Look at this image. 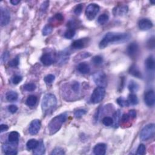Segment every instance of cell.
<instances>
[{
  "mask_svg": "<svg viewBox=\"0 0 155 155\" xmlns=\"http://www.w3.org/2000/svg\"><path fill=\"white\" fill-rule=\"evenodd\" d=\"M130 38L129 33L109 32L102 38L99 44V47L103 49L108 46L109 44L119 43L127 41Z\"/></svg>",
  "mask_w": 155,
  "mask_h": 155,
  "instance_id": "obj_1",
  "label": "cell"
},
{
  "mask_svg": "<svg viewBox=\"0 0 155 155\" xmlns=\"http://www.w3.org/2000/svg\"><path fill=\"white\" fill-rule=\"evenodd\" d=\"M67 116V113L65 112L55 116L50 120L48 124V129L50 135L55 134L60 130L62 124L66 120Z\"/></svg>",
  "mask_w": 155,
  "mask_h": 155,
  "instance_id": "obj_2",
  "label": "cell"
},
{
  "mask_svg": "<svg viewBox=\"0 0 155 155\" xmlns=\"http://www.w3.org/2000/svg\"><path fill=\"white\" fill-rule=\"evenodd\" d=\"M57 105L56 96L51 93L45 95L41 102V108L45 114H50L52 112Z\"/></svg>",
  "mask_w": 155,
  "mask_h": 155,
  "instance_id": "obj_3",
  "label": "cell"
},
{
  "mask_svg": "<svg viewBox=\"0 0 155 155\" xmlns=\"http://www.w3.org/2000/svg\"><path fill=\"white\" fill-rule=\"evenodd\" d=\"M155 131V126L154 124L147 125L142 129L140 133V139L142 141H147L153 137Z\"/></svg>",
  "mask_w": 155,
  "mask_h": 155,
  "instance_id": "obj_4",
  "label": "cell"
},
{
  "mask_svg": "<svg viewBox=\"0 0 155 155\" xmlns=\"http://www.w3.org/2000/svg\"><path fill=\"white\" fill-rule=\"evenodd\" d=\"M106 95V89L102 87H97L93 91L90 97V101L93 104H97L101 102Z\"/></svg>",
  "mask_w": 155,
  "mask_h": 155,
  "instance_id": "obj_5",
  "label": "cell"
},
{
  "mask_svg": "<svg viewBox=\"0 0 155 155\" xmlns=\"http://www.w3.org/2000/svg\"><path fill=\"white\" fill-rule=\"evenodd\" d=\"M99 6L96 4L92 3L89 4L85 11L86 18L90 21L93 20L95 18L97 13L99 12Z\"/></svg>",
  "mask_w": 155,
  "mask_h": 155,
  "instance_id": "obj_6",
  "label": "cell"
},
{
  "mask_svg": "<svg viewBox=\"0 0 155 155\" xmlns=\"http://www.w3.org/2000/svg\"><path fill=\"white\" fill-rule=\"evenodd\" d=\"M92 79L95 84L98 87H105L107 85V76L104 72H97L95 73L92 76Z\"/></svg>",
  "mask_w": 155,
  "mask_h": 155,
  "instance_id": "obj_7",
  "label": "cell"
},
{
  "mask_svg": "<svg viewBox=\"0 0 155 155\" xmlns=\"http://www.w3.org/2000/svg\"><path fill=\"white\" fill-rule=\"evenodd\" d=\"M10 20V14L8 9L3 7H1V19H0L1 26H7L9 23Z\"/></svg>",
  "mask_w": 155,
  "mask_h": 155,
  "instance_id": "obj_8",
  "label": "cell"
},
{
  "mask_svg": "<svg viewBox=\"0 0 155 155\" xmlns=\"http://www.w3.org/2000/svg\"><path fill=\"white\" fill-rule=\"evenodd\" d=\"M41 123L39 119H34L31 122L29 127H28V132L32 135H37L40 129H41Z\"/></svg>",
  "mask_w": 155,
  "mask_h": 155,
  "instance_id": "obj_9",
  "label": "cell"
},
{
  "mask_svg": "<svg viewBox=\"0 0 155 155\" xmlns=\"http://www.w3.org/2000/svg\"><path fill=\"white\" fill-rule=\"evenodd\" d=\"M144 101L147 106L152 107L154 106L155 96L153 90H149L146 93L144 96Z\"/></svg>",
  "mask_w": 155,
  "mask_h": 155,
  "instance_id": "obj_10",
  "label": "cell"
},
{
  "mask_svg": "<svg viewBox=\"0 0 155 155\" xmlns=\"http://www.w3.org/2000/svg\"><path fill=\"white\" fill-rule=\"evenodd\" d=\"M153 22L148 19H142L139 21L138 26L141 30H148L153 27Z\"/></svg>",
  "mask_w": 155,
  "mask_h": 155,
  "instance_id": "obj_11",
  "label": "cell"
},
{
  "mask_svg": "<svg viewBox=\"0 0 155 155\" xmlns=\"http://www.w3.org/2000/svg\"><path fill=\"white\" fill-rule=\"evenodd\" d=\"M139 46L136 43H131L127 47V53L131 58H135L138 53Z\"/></svg>",
  "mask_w": 155,
  "mask_h": 155,
  "instance_id": "obj_12",
  "label": "cell"
},
{
  "mask_svg": "<svg viewBox=\"0 0 155 155\" xmlns=\"http://www.w3.org/2000/svg\"><path fill=\"white\" fill-rule=\"evenodd\" d=\"M106 149L107 147L105 143H97L93 148V153L96 155H104L106 153Z\"/></svg>",
  "mask_w": 155,
  "mask_h": 155,
  "instance_id": "obj_13",
  "label": "cell"
},
{
  "mask_svg": "<svg viewBox=\"0 0 155 155\" xmlns=\"http://www.w3.org/2000/svg\"><path fill=\"white\" fill-rule=\"evenodd\" d=\"M128 7L127 5L116 7L113 9V14L115 16H123L128 12Z\"/></svg>",
  "mask_w": 155,
  "mask_h": 155,
  "instance_id": "obj_14",
  "label": "cell"
},
{
  "mask_svg": "<svg viewBox=\"0 0 155 155\" xmlns=\"http://www.w3.org/2000/svg\"><path fill=\"white\" fill-rule=\"evenodd\" d=\"M41 61L43 64L46 66H50L53 64V58L52 56L49 53L44 54L41 58Z\"/></svg>",
  "mask_w": 155,
  "mask_h": 155,
  "instance_id": "obj_15",
  "label": "cell"
},
{
  "mask_svg": "<svg viewBox=\"0 0 155 155\" xmlns=\"http://www.w3.org/2000/svg\"><path fill=\"white\" fill-rule=\"evenodd\" d=\"M78 70L83 74H87L90 72V67L87 62H81L77 67Z\"/></svg>",
  "mask_w": 155,
  "mask_h": 155,
  "instance_id": "obj_16",
  "label": "cell"
},
{
  "mask_svg": "<svg viewBox=\"0 0 155 155\" xmlns=\"http://www.w3.org/2000/svg\"><path fill=\"white\" fill-rule=\"evenodd\" d=\"M85 40L84 39H79L74 41L72 44V47L74 49H81L84 47L85 45Z\"/></svg>",
  "mask_w": 155,
  "mask_h": 155,
  "instance_id": "obj_17",
  "label": "cell"
},
{
  "mask_svg": "<svg viewBox=\"0 0 155 155\" xmlns=\"http://www.w3.org/2000/svg\"><path fill=\"white\" fill-rule=\"evenodd\" d=\"M129 73L137 78H142V74L139 68L137 67L135 65H132L129 68Z\"/></svg>",
  "mask_w": 155,
  "mask_h": 155,
  "instance_id": "obj_18",
  "label": "cell"
},
{
  "mask_svg": "<svg viewBox=\"0 0 155 155\" xmlns=\"http://www.w3.org/2000/svg\"><path fill=\"white\" fill-rule=\"evenodd\" d=\"M154 60L153 56H149L146 61V66L148 70H154Z\"/></svg>",
  "mask_w": 155,
  "mask_h": 155,
  "instance_id": "obj_19",
  "label": "cell"
},
{
  "mask_svg": "<svg viewBox=\"0 0 155 155\" xmlns=\"http://www.w3.org/2000/svg\"><path fill=\"white\" fill-rule=\"evenodd\" d=\"M6 99L9 102H14L18 99V93L14 91H9L5 95Z\"/></svg>",
  "mask_w": 155,
  "mask_h": 155,
  "instance_id": "obj_20",
  "label": "cell"
},
{
  "mask_svg": "<svg viewBox=\"0 0 155 155\" xmlns=\"http://www.w3.org/2000/svg\"><path fill=\"white\" fill-rule=\"evenodd\" d=\"M39 141H37L35 139H32L29 141H28L26 143V147L28 150H35V149L38 147Z\"/></svg>",
  "mask_w": 155,
  "mask_h": 155,
  "instance_id": "obj_21",
  "label": "cell"
},
{
  "mask_svg": "<svg viewBox=\"0 0 155 155\" xmlns=\"http://www.w3.org/2000/svg\"><path fill=\"white\" fill-rule=\"evenodd\" d=\"M20 138V134L18 132L14 131L10 132L8 136V140L11 142H18Z\"/></svg>",
  "mask_w": 155,
  "mask_h": 155,
  "instance_id": "obj_22",
  "label": "cell"
},
{
  "mask_svg": "<svg viewBox=\"0 0 155 155\" xmlns=\"http://www.w3.org/2000/svg\"><path fill=\"white\" fill-rule=\"evenodd\" d=\"M45 147L44 145V143L42 141H39V144L38 147L33 150V153L37 155H41L45 153Z\"/></svg>",
  "mask_w": 155,
  "mask_h": 155,
  "instance_id": "obj_23",
  "label": "cell"
},
{
  "mask_svg": "<svg viewBox=\"0 0 155 155\" xmlns=\"http://www.w3.org/2000/svg\"><path fill=\"white\" fill-rule=\"evenodd\" d=\"M120 111L118 110H117L114 114H113V126L114 127V128H118L119 123H120Z\"/></svg>",
  "mask_w": 155,
  "mask_h": 155,
  "instance_id": "obj_24",
  "label": "cell"
},
{
  "mask_svg": "<svg viewBox=\"0 0 155 155\" xmlns=\"http://www.w3.org/2000/svg\"><path fill=\"white\" fill-rule=\"evenodd\" d=\"M37 101L38 99L36 96L30 95L26 99V104L29 107H33L36 105Z\"/></svg>",
  "mask_w": 155,
  "mask_h": 155,
  "instance_id": "obj_25",
  "label": "cell"
},
{
  "mask_svg": "<svg viewBox=\"0 0 155 155\" xmlns=\"http://www.w3.org/2000/svg\"><path fill=\"white\" fill-rule=\"evenodd\" d=\"M128 88L131 93H135L138 91L139 86L137 83H136L133 80H131L129 84Z\"/></svg>",
  "mask_w": 155,
  "mask_h": 155,
  "instance_id": "obj_26",
  "label": "cell"
},
{
  "mask_svg": "<svg viewBox=\"0 0 155 155\" xmlns=\"http://www.w3.org/2000/svg\"><path fill=\"white\" fill-rule=\"evenodd\" d=\"M75 33H76L75 28L74 27H68V29H67L64 33V37L67 39H71L74 37V35H75Z\"/></svg>",
  "mask_w": 155,
  "mask_h": 155,
  "instance_id": "obj_27",
  "label": "cell"
},
{
  "mask_svg": "<svg viewBox=\"0 0 155 155\" xmlns=\"http://www.w3.org/2000/svg\"><path fill=\"white\" fill-rule=\"evenodd\" d=\"M127 101L130 105L131 104L133 106H135L138 104V99H137V97L135 94L133 93H131L129 96Z\"/></svg>",
  "mask_w": 155,
  "mask_h": 155,
  "instance_id": "obj_28",
  "label": "cell"
},
{
  "mask_svg": "<svg viewBox=\"0 0 155 155\" xmlns=\"http://www.w3.org/2000/svg\"><path fill=\"white\" fill-rule=\"evenodd\" d=\"M108 15L106 14H103L98 17V18H97V22H98L99 24L104 25L108 21Z\"/></svg>",
  "mask_w": 155,
  "mask_h": 155,
  "instance_id": "obj_29",
  "label": "cell"
},
{
  "mask_svg": "<svg viewBox=\"0 0 155 155\" xmlns=\"http://www.w3.org/2000/svg\"><path fill=\"white\" fill-rule=\"evenodd\" d=\"M116 102L119 106L122 107H127L130 106V104L129 103L127 100H125L124 97H119L117 99Z\"/></svg>",
  "mask_w": 155,
  "mask_h": 155,
  "instance_id": "obj_30",
  "label": "cell"
},
{
  "mask_svg": "<svg viewBox=\"0 0 155 155\" xmlns=\"http://www.w3.org/2000/svg\"><path fill=\"white\" fill-rule=\"evenodd\" d=\"M102 123L105 126L109 127V126H111L113 124V119L111 117L106 116L102 119Z\"/></svg>",
  "mask_w": 155,
  "mask_h": 155,
  "instance_id": "obj_31",
  "label": "cell"
},
{
  "mask_svg": "<svg viewBox=\"0 0 155 155\" xmlns=\"http://www.w3.org/2000/svg\"><path fill=\"white\" fill-rule=\"evenodd\" d=\"M91 61H92L93 64H95V66H100L102 64L103 58L101 56L97 55L94 56L92 60H91Z\"/></svg>",
  "mask_w": 155,
  "mask_h": 155,
  "instance_id": "obj_32",
  "label": "cell"
},
{
  "mask_svg": "<svg viewBox=\"0 0 155 155\" xmlns=\"http://www.w3.org/2000/svg\"><path fill=\"white\" fill-rule=\"evenodd\" d=\"M53 31V27L50 25H46L43 29V36H47L49 34H50Z\"/></svg>",
  "mask_w": 155,
  "mask_h": 155,
  "instance_id": "obj_33",
  "label": "cell"
},
{
  "mask_svg": "<svg viewBox=\"0 0 155 155\" xmlns=\"http://www.w3.org/2000/svg\"><path fill=\"white\" fill-rule=\"evenodd\" d=\"M86 113H87V111L84 110V109H79V110L74 112V115L76 118H81L82 116L85 115Z\"/></svg>",
  "mask_w": 155,
  "mask_h": 155,
  "instance_id": "obj_34",
  "label": "cell"
},
{
  "mask_svg": "<svg viewBox=\"0 0 155 155\" xmlns=\"http://www.w3.org/2000/svg\"><path fill=\"white\" fill-rule=\"evenodd\" d=\"M55 79V76L53 75V74H48V75H47L46 76H45L44 79V82L47 84H50L52 83H53Z\"/></svg>",
  "mask_w": 155,
  "mask_h": 155,
  "instance_id": "obj_35",
  "label": "cell"
},
{
  "mask_svg": "<svg viewBox=\"0 0 155 155\" xmlns=\"http://www.w3.org/2000/svg\"><path fill=\"white\" fill-rule=\"evenodd\" d=\"M24 89L27 91H33L37 89V86L34 83H28L24 85Z\"/></svg>",
  "mask_w": 155,
  "mask_h": 155,
  "instance_id": "obj_36",
  "label": "cell"
},
{
  "mask_svg": "<svg viewBox=\"0 0 155 155\" xmlns=\"http://www.w3.org/2000/svg\"><path fill=\"white\" fill-rule=\"evenodd\" d=\"M71 88L72 91L75 93H78L79 92L80 90V84L78 82L74 81L71 85Z\"/></svg>",
  "mask_w": 155,
  "mask_h": 155,
  "instance_id": "obj_37",
  "label": "cell"
},
{
  "mask_svg": "<svg viewBox=\"0 0 155 155\" xmlns=\"http://www.w3.org/2000/svg\"><path fill=\"white\" fill-rule=\"evenodd\" d=\"M146 148L143 144H140L137 149L136 154L137 155H143L146 153Z\"/></svg>",
  "mask_w": 155,
  "mask_h": 155,
  "instance_id": "obj_38",
  "label": "cell"
},
{
  "mask_svg": "<svg viewBox=\"0 0 155 155\" xmlns=\"http://www.w3.org/2000/svg\"><path fill=\"white\" fill-rule=\"evenodd\" d=\"M65 152L64 150H63V148L61 147H56L55 149H53L52 152L51 153V154H55V155H62V154H64Z\"/></svg>",
  "mask_w": 155,
  "mask_h": 155,
  "instance_id": "obj_39",
  "label": "cell"
},
{
  "mask_svg": "<svg viewBox=\"0 0 155 155\" xmlns=\"http://www.w3.org/2000/svg\"><path fill=\"white\" fill-rule=\"evenodd\" d=\"M19 62H20L19 57L18 56H16V57H15V58L14 59H13L12 60H11L9 62V65L11 67H15L18 66Z\"/></svg>",
  "mask_w": 155,
  "mask_h": 155,
  "instance_id": "obj_40",
  "label": "cell"
},
{
  "mask_svg": "<svg viewBox=\"0 0 155 155\" xmlns=\"http://www.w3.org/2000/svg\"><path fill=\"white\" fill-rule=\"evenodd\" d=\"M90 53L88 52H83V53H80L79 55H77L76 57H77L78 58L77 60H80L82 59H85L86 58H88V57L90 56Z\"/></svg>",
  "mask_w": 155,
  "mask_h": 155,
  "instance_id": "obj_41",
  "label": "cell"
},
{
  "mask_svg": "<svg viewBox=\"0 0 155 155\" xmlns=\"http://www.w3.org/2000/svg\"><path fill=\"white\" fill-rule=\"evenodd\" d=\"M83 9V4H78V5H76V7L74 8V14H75L77 15H79L82 12Z\"/></svg>",
  "mask_w": 155,
  "mask_h": 155,
  "instance_id": "obj_42",
  "label": "cell"
},
{
  "mask_svg": "<svg viewBox=\"0 0 155 155\" xmlns=\"http://www.w3.org/2000/svg\"><path fill=\"white\" fill-rule=\"evenodd\" d=\"M22 79V77L20 75H15L12 78V81L14 84H18Z\"/></svg>",
  "mask_w": 155,
  "mask_h": 155,
  "instance_id": "obj_43",
  "label": "cell"
},
{
  "mask_svg": "<svg viewBox=\"0 0 155 155\" xmlns=\"http://www.w3.org/2000/svg\"><path fill=\"white\" fill-rule=\"evenodd\" d=\"M18 107H17V106H15V105H10V106H9V107H8V110H9V111L11 113H12V114L15 113L17 112V110H18Z\"/></svg>",
  "mask_w": 155,
  "mask_h": 155,
  "instance_id": "obj_44",
  "label": "cell"
},
{
  "mask_svg": "<svg viewBox=\"0 0 155 155\" xmlns=\"http://www.w3.org/2000/svg\"><path fill=\"white\" fill-rule=\"evenodd\" d=\"M121 118V121L123 123H126L129 121L131 118L129 115V114H124L122 116V118Z\"/></svg>",
  "mask_w": 155,
  "mask_h": 155,
  "instance_id": "obj_45",
  "label": "cell"
},
{
  "mask_svg": "<svg viewBox=\"0 0 155 155\" xmlns=\"http://www.w3.org/2000/svg\"><path fill=\"white\" fill-rule=\"evenodd\" d=\"M49 2H48V1L44 2L41 6V10L43 11V12H45V11L47 9V8L49 7Z\"/></svg>",
  "mask_w": 155,
  "mask_h": 155,
  "instance_id": "obj_46",
  "label": "cell"
},
{
  "mask_svg": "<svg viewBox=\"0 0 155 155\" xmlns=\"http://www.w3.org/2000/svg\"><path fill=\"white\" fill-rule=\"evenodd\" d=\"M9 127L6 124H1V125H0V132H1V133L7 131Z\"/></svg>",
  "mask_w": 155,
  "mask_h": 155,
  "instance_id": "obj_47",
  "label": "cell"
},
{
  "mask_svg": "<svg viewBox=\"0 0 155 155\" xmlns=\"http://www.w3.org/2000/svg\"><path fill=\"white\" fill-rule=\"evenodd\" d=\"M9 57V53L8 52V51H5V52H4L2 55V57H1L2 61L3 62H5L8 60Z\"/></svg>",
  "mask_w": 155,
  "mask_h": 155,
  "instance_id": "obj_48",
  "label": "cell"
},
{
  "mask_svg": "<svg viewBox=\"0 0 155 155\" xmlns=\"http://www.w3.org/2000/svg\"><path fill=\"white\" fill-rule=\"evenodd\" d=\"M54 18L58 21H64V16H62L61 14H56L54 16Z\"/></svg>",
  "mask_w": 155,
  "mask_h": 155,
  "instance_id": "obj_49",
  "label": "cell"
},
{
  "mask_svg": "<svg viewBox=\"0 0 155 155\" xmlns=\"http://www.w3.org/2000/svg\"><path fill=\"white\" fill-rule=\"evenodd\" d=\"M154 37L150 38L149 39V41L148 43V45H149V48H150L151 49H153L154 47Z\"/></svg>",
  "mask_w": 155,
  "mask_h": 155,
  "instance_id": "obj_50",
  "label": "cell"
},
{
  "mask_svg": "<svg viewBox=\"0 0 155 155\" xmlns=\"http://www.w3.org/2000/svg\"><path fill=\"white\" fill-rule=\"evenodd\" d=\"M129 115L130 116L131 118L134 119L136 117V112L135 110H130L129 112Z\"/></svg>",
  "mask_w": 155,
  "mask_h": 155,
  "instance_id": "obj_51",
  "label": "cell"
},
{
  "mask_svg": "<svg viewBox=\"0 0 155 155\" xmlns=\"http://www.w3.org/2000/svg\"><path fill=\"white\" fill-rule=\"evenodd\" d=\"M5 154L7 155H15L17 154V150L16 149H14V150H8L7 152H4Z\"/></svg>",
  "mask_w": 155,
  "mask_h": 155,
  "instance_id": "obj_52",
  "label": "cell"
},
{
  "mask_svg": "<svg viewBox=\"0 0 155 155\" xmlns=\"http://www.w3.org/2000/svg\"><path fill=\"white\" fill-rule=\"evenodd\" d=\"M10 2L12 5H17L18 4H19L20 3V1H18V0H11Z\"/></svg>",
  "mask_w": 155,
  "mask_h": 155,
  "instance_id": "obj_53",
  "label": "cell"
}]
</instances>
